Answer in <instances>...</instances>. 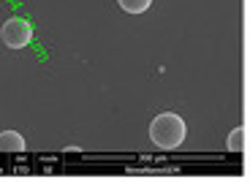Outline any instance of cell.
Instances as JSON below:
<instances>
[{"label":"cell","mask_w":250,"mask_h":182,"mask_svg":"<svg viewBox=\"0 0 250 182\" xmlns=\"http://www.w3.org/2000/svg\"><path fill=\"white\" fill-rule=\"evenodd\" d=\"M185 133H188L185 120L174 112H161L150 122V139L161 150H177L185 142Z\"/></svg>","instance_id":"cell-1"},{"label":"cell","mask_w":250,"mask_h":182,"mask_svg":"<svg viewBox=\"0 0 250 182\" xmlns=\"http://www.w3.org/2000/svg\"><path fill=\"white\" fill-rule=\"evenodd\" d=\"M0 38H3V44L8 49H25L33 41V25L22 17H11L0 30Z\"/></svg>","instance_id":"cell-2"},{"label":"cell","mask_w":250,"mask_h":182,"mask_svg":"<svg viewBox=\"0 0 250 182\" xmlns=\"http://www.w3.org/2000/svg\"><path fill=\"white\" fill-rule=\"evenodd\" d=\"M0 152H25V136L17 131L0 133Z\"/></svg>","instance_id":"cell-3"},{"label":"cell","mask_w":250,"mask_h":182,"mask_svg":"<svg viewBox=\"0 0 250 182\" xmlns=\"http://www.w3.org/2000/svg\"><path fill=\"white\" fill-rule=\"evenodd\" d=\"M117 3H120V8L128 11V14H144L152 6V0H117Z\"/></svg>","instance_id":"cell-4"},{"label":"cell","mask_w":250,"mask_h":182,"mask_svg":"<svg viewBox=\"0 0 250 182\" xmlns=\"http://www.w3.org/2000/svg\"><path fill=\"white\" fill-rule=\"evenodd\" d=\"M226 147H229V150L231 152H239L245 147V131L242 128H234L231 133H229V142H226Z\"/></svg>","instance_id":"cell-5"},{"label":"cell","mask_w":250,"mask_h":182,"mask_svg":"<svg viewBox=\"0 0 250 182\" xmlns=\"http://www.w3.org/2000/svg\"><path fill=\"white\" fill-rule=\"evenodd\" d=\"M180 171L177 166H166V169H131L128 166V174H152V177H161V174H174Z\"/></svg>","instance_id":"cell-6"}]
</instances>
